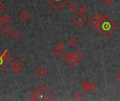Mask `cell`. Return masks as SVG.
Segmentation results:
<instances>
[{
	"mask_svg": "<svg viewBox=\"0 0 120 101\" xmlns=\"http://www.w3.org/2000/svg\"><path fill=\"white\" fill-rule=\"evenodd\" d=\"M30 98L32 101H47L46 96L37 89H34L30 94Z\"/></svg>",
	"mask_w": 120,
	"mask_h": 101,
	"instance_id": "277c9868",
	"label": "cell"
},
{
	"mask_svg": "<svg viewBox=\"0 0 120 101\" xmlns=\"http://www.w3.org/2000/svg\"><path fill=\"white\" fill-rule=\"evenodd\" d=\"M83 97H84V96H83V94H82L81 92H78V93H77V94H75V98H76L77 101L82 100V99L83 98Z\"/></svg>",
	"mask_w": 120,
	"mask_h": 101,
	"instance_id": "7402d4cb",
	"label": "cell"
},
{
	"mask_svg": "<svg viewBox=\"0 0 120 101\" xmlns=\"http://www.w3.org/2000/svg\"><path fill=\"white\" fill-rule=\"evenodd\" d=\"M82 86L84 89V91L86 93H89L91 91V84L88 82H84L82 84Z\"/></svg>",
	"mask_w": 120,
	"mask_h": 101,
	"instance_id": "9a60e30c",
	"label": "cell"
},
{
	"mask_svg": "<svg viewBox=\"0 0 120 101\" xmlns=\"http://www.w3.org/2000/svg\"><path fill=\"white\" fill-rule=\"evenodd\" d=\"M114 3V0H103V4L107 7L111 6Z\"/></svg>",
	"mask_w": 120,
	"mask_h": 101,
	"instance_id": "d6986e66",
	"label": "cell"
},
{
	"mask_svg": "<svg viewBox=\"0 0 120 101\" xmlns=\"http://www.w3.org/2000/svg\"><path fill=\"white\" fill-rule=\"evenodd\" d=\"M96 15L98 16V19H99L100 20H101L103 19V15L101 13H98Z\"/></svg>",
	"mask_w": 120,
	"mask_h": 101,
	"instance_id": "4316f807",
	"label": "cell"
},
{
	"mask_svg": "<svg viewBox=\"0 0 120 101\" xmlns=\"http://www.w3.org/2000/svg\"><path fill=\"white\" fill-rule=\"evenodd\" d=\"M1 34L4 36V37H8L10 34H11L12 30L11 29V27L8 25H4L1 30Z\"/></svg>",
	"mask_w": 120,
	"mask_h": 101,
	"instance_id": "7c38bea8",
	"label": "cell"
},
{
	"mask_svg": "<svg viewBox=\"0 0 120 101\" xmlns=\"http://www.w3.org/2000/svg\"><path fill=\"white\" fill-rule=\"evenodd\" d=\"M73 22L77 25L79 27H82L86 22V18L84 15V13H82L81 12H79L77 15H75L72 18Z\"/></svg>",
	"mask_w": 120,
	"mask_h": 101,
	"instance_id": "3957f363",
	"label": "cell"
},
{
	"mask_svg": "<svg viewBox=\"0 0 120 101\" xmlns=\"http://www.w3.org/2000/svg\"><path fill=\"white\" fill-rule=\"evenodd\" d=\"M4 19L5 22H9L11 20V17L8 13H6L4 15Z\"/></svg>",
	"mask_w": 120,
	"mask_h": 101,
	"instance_id": "ffe728a7",
	"label": "cell"
},
{
	"mask_svg": "<svg viewBox=\"0 0 120 101\" xmlns=\"http://www.w3.org/2000/svg\"><path fill=\"white\" fill-rule=\"evenodd\" d=\"M38 90H39L40 91H41L46 96V98H47V101H51L53 98V97H54V95L46 88V87H45L44 86V85H43V84H39L38 86H37V88Z\"/></svg>",
	"mask_w": 120,
	"mask_h": 101,
	"instance_id": "52a82bcc",
	"label": "cell"
},
{
	"mask_svg": "<svg viewBox=\"0 0 120 101\" xmlns=\"http://www.w3.org/2000/svg\"><path fill=\"white\" fill-rule=\"evenodd\" d=\"M11 54L9 53L8 51L6 49L4 51H0V72L8 65L10 63Z\"/></svg>",
	"mask_w": 120,
	"mask_h": 101,
	"instance_id": "7a4b0ae2",
	"label": "cell"
},
{
	"mask_svg": "<svg viewBox=\"0 0 120 101\" xmlns=\"http://www.w3.org/2000/svg\"><path fill=\"white\" fill-rule=\"evenodd\" d=\"M48 73V71L46 70V68L44 66H39L37 70H36V74L41 78L44 77Z\"/></svg>",
	"mask_w": 120,
	"mask_h": 101,
	"instance_id": "8fae6325",
	"label": "cell"
},
{
	"mask_svg": "<svg viewBox=\"0 0 120 101\" xmlns=\"http://www.w3.org/2000/svg\"><path fill=\"white\" fill-rule=\"evenodd\" d=\"M72 56H73V57L75 58V59L78 63H79V62L83 59V58H84L83 55L81 53V52H80L79 50L75 51L73 52V53H72Z\"/></svg>",
	"mask_w": 120,
	"mask_h": 101,
	"instance_id": "4fadbf2b",
	"label": "cell"
},
{
	"mask_svg": "<svg viewBox=\"0 0 120 101\" xmlns=\"http://www.w3.org/2000/svg\"><path fill=\"white\" fill-rule=\"evenodd\" d=\"M52 54H53V56H55L56 58H59L61 57V56H62V54H63V50L56 48V49H54V50L52 51Z\"/></svg>",
	"mask_w": 120,
	"mask_h": 101,
	"instance_id": "e0dca14e",
	"label": "cell"
},
{
	"mask_svg": "<svg viewBox=\"0 0 120 101\" xmlns=\"http://www.w3.org/2000/svg\"><path fill=\"white\" fill-rule=\"evenodd\" d=\"M56 10L59 11L69 0H46Z\"/></svg>",
	"mask_w": 120,
	"mask_h": 101,
	"instance_id": "8992f818",
	"label": "cell"
},
{
	"mask_svg": "<svg viewBox=\"0 0 120 101\" xmlns=\"http://www.w3.org/2000/svg\"><path fill=\"white\" fill-rule=\"evenodd\" d=\"M11 35H12V37H13L15 39L18 40V39H19L22 37V32H21L19 30L15 29V30H14L11 32Z\"/></svg>",
	"mask_w": 120,
	"mask_h": 101,
	"instance_id": "5bb4252c",
	"label": "cell"
},
{
	"mask_svg": "<svg viewBox=\"0 0 120 101\" xmlns=\"http://www.w3.org/2000/svg\"><path fill=\"white\" fill-rule=\"evenodd\" d=\"M6 8V6L3 4V3H1L0 2V13H2L4 12Z\"/></svg>",
	"mask_w": 120,
	"mask_h": 101,
	"instance_id": "cb8c5ba5",
	"label": "cell"
},
{
	"mask_svg": "<svg viewBox=\"0 0 120 101\" xmlns=\"http://www.w3.org/2000/svg\"><path fill=\"white\" fill-rule=\"evenodd\" d=\"M118 28L117 23L114 21L108 15H103L97 30L105 37H109Z\"/></svg>",
	"mask_w": 120,
	"mask_h": 101,
	"instance_id": "6da1fadb",
	"label": "cell"
},
{
	"mask_svg": "<svg viewBox=\"0 0 120 101\" xmlns=\"http://www.w3.org/2000/svg\"><path fill=\"white\" fill-rule=\"evenodd\" d=\"M65 59L67 60V63H68V65H70V66H72V67L75 66L78 63V62L73 57L72 54H71L70 53H67L65 55Z\"/></svg>",
	"mask_w": 120,
	"mask_h": 101,
	"instance_id": "9c48e42d",
	"label": "cell"
},
{
	"mask_svg": "<svg viewBox=\"0 0 120 101\" xmlns=\"http://www.w3.org/2000/svg\"><path fill=\"white\" fill-rule=\"evenodd\" d=\"M4 22L5 21L4 19V16H0V25H3Z\"/></svg>",
	"mask_w": 120,
	"mask_h": 101,
	"instance_id": "484cf974",
	"label": "cell"
},
{
	"mask_svg": "<svg viewBox=\"0 0 120 101\" xmlns=\"http://www.w3.org/2000/svg\"><path fill=\"white\" fill-rule=\"evenodd\" d=\"M31 15L27 10H22L18 15V18L23 22H27L30 20Z\"/></svg>",
	"mask_w": 120,
	"mask_h": 101,
	"instance_id": "30bf717a",
	"label": "cell"
},
{
	"mask_svg": "<svg viewBox=\"0 0 120 101\" xmlns=\"http://www.w3.org/2000/svg\"><path fill=\"white\" fill-rule=\"evenodd\" d=\"M88 10H89V8H88L87 6H82L81 7V8H80V11L79 12H81L82 13L84 14V13H86L88 12Z\"/></svg>",
	"mask_w": 120,
	"mask_h": 101,
	"instance_id": "44dd1931",
	"label": "cell"
},
{
	"mask_svg": "<svg viewBox=\"0 0 120 101\" xmlns=\"http://www.w3.org/2000/svg\"><path fill=\"white\" fill-rule=\"evenodd\" d=\"M100 22H101V20L98 19V16L96 15H93L90 18V19L88 20V24L93 29H97Z\"/></svg>",
	"mask_w": 120,
	"mask_h": 101,
	"instance_id": "ba28073f",
	"label": "cell"
},
{
	"mask_svg": "<svg viewBox=\"0 0 120 101\" xmlns=\"http://www.w3.org/2000/svg\"><path fill=\"white\" fill-rule=\"evenodd\" d=\"M115 79L117 82H118L119 83H120V72L115 77Z\"/></svg>",
	"mask_w": 120,
	"mask_h": 101,
	"instance_id": "83f0119b",
	"label": "cell"
},
{
	"mask_svg": "<svg viewBox=\"0 0 120 101\" xmlns=\"http://www.w3.org/2000/svg\"><path fill=\"white\" fill-rule=\"evenodd\" d=\"M11 65H12V68H13V72L15 74H18V73L20 72V70L24 66V63L18 58H16L11 63Z\"/></svg>",
	"mask_w": 120,
	"mask_h": 101,
	"instance_id": "5b68a950",
	"label": "cell"
},
{
	"mask_svg": "<svg viewBox=\"0 0 120 101\" xmlns=\"http://www.w3.org/2000/svg\"><path fill=\"white\" fill-rule=\"evenodd\" d=\"M68 8H69L72 12H75V11H77V9H78V5H77L76 3H75V2H72V4H70Z\"/></svg>",
	"mask_w": 120,
	"mask_h": 101,
	"instance_id": "ac0fdd59",
	"label": "cell"
},
{
	"mask_svg": "<svg viewBox=\"0 0 120 101\" xmlns=\"http://www.w3.org/2000/svg\"><path fill=\"white\" fill-rule=\"evenodd\" d=\"M68 44L72 46V47H75L78 44H79V41L78 39L75 37H72L71 38H70L69 41H68Z\"/></svg>",
	"mask_w": 120,
	"mask_h": 101,
	"instance_id": "2e32d148",
	"label": "cell"
},
{
	"mask_svg": "<svg viewBox=\"0 0 120 101\" xmlns=\"http://www.w3.org/2000/svg\"><path fill=\"white\" fill-rule=\"evenodd\" d=\"M91 91H96L98 89V86L96 84H91Z\"/></svg>",
	"mask_w": 120,
	"mask_h": 101,
	"instance_id": "d4e9b609",
	"label": "cell"
},
{
	"mask_svg": "<svg viewBox=\"0 0 120 101\" xmlns=\"http://www.w3.org/2000/svg\"><path fill=\"white\" fill-rule=\"evenodd\" d=\"M56 48H57V49H61V50H63V49L65 48V44H64L62 41H59V42L57 44Z\"/></svg>",
	"mask_w": 120,
	"mask_h": 101,
	"instance_id": "603a6c76",
	"label": "cell"
}]
</instances>
